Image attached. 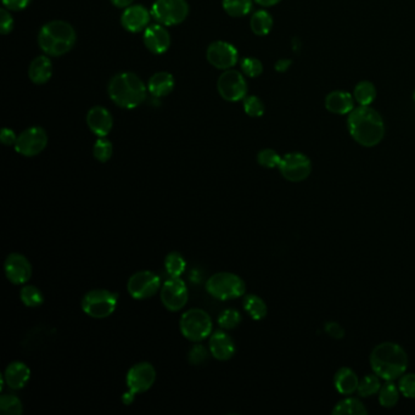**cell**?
Returning <instances> with one entry per match:
<instances>
[{
  "label": "cell",
  "mask_w": 415,
  "mask_h": 415,
  "mask_svg": "<svg viewBox=\"0 0 415 415\" xmlns=\"http://www.w3.org/2000/svg\"><path fill=\"white\" fill-rule=\"evenodd\" d=\"M14 29V19L8 10L5 9H1L0 10V29H1V34H9Z\"/></svg>",
  "instance_id": "cell-43"
},
{
  "label": "cell",
  "mask_w": 415,
  "mask_h": 415,
  "mask_svg": "<svg viewBox=\"0 0 415 415\" xmlns=\"http://www.w3.org/2000/svg\"><path fill=\"white\" fill-rule=\"evenodd\" d=\"M241 323V314L234 309H226L218 316V325L224 330L235 329Z\"/></svg>",
  "instance_id": "cell-37"
},
{
  "label": "cell",
  "mask_w": 415,
  "mask_h": 415,
  "mask_svg": "<svg viewBox=\"0 0 415 415\" xmlns=\"http://www.w3.org/2000/svg\"><path fill=\"white\" fill-rule=\"evenodd\" d=\"M257 4L269 8V6H274V5L279 4L281 0H254Z\"/></svg>",
  "instance_id": "cell-49"
},
{
  "label": "cell",
  "mask_w": 415,
  "mask_h": 415,
  "mask_svg": "<svg viewBox=\"0 0 415 415\" xmlns=\"http://www.w3.org/2000/svg\"><path fill=\"white\" fill-rule=\"evenodd\" d=\"M291 60H286V59H281L278 60L276 64V70L278 72H285L289 70V67L291 66Z\"/></svg>",
  "instance_id": "cell-47"
},
{
  "label": "cell",
  "mask_w": 415,
  "mask_h": 415,
  "mask_svg": "<svg viewBox=\"0 0 415 415\" xmlns=\"http://www.w3.org/2000/svg\"><path fill=\"white\" fill-rule=\"evenodd\" d=\"M334 384H335L336 390L342 395H352L358 390L359 380H358L357 375L354 370L345 366V368L337 370L335 378H334Z\"/></svg>",
  "instance_id": "cell-25"
},
{
  "label": "cell",
  "mask_w": 415,
  "mask_h": 415,
  "mask_svg": "<svg viewBox=\"0 0 415 415\" xmlns=\"http://www.w3.org/2000/svg\"><path fill=\"white\" fill-rule=\"evenodd\" d=\"M165 268L169 276L177 278V276H181L184 273L185 268H186V262H185L184 257L179 252H171V254L166 256Z\"/></svg>",
  "instance_id": "cell-31"
},
{
  "label": "cell",
  "mask_w": 415,
  "mask_h": 415,
  "mask_svg": "<svg viewBox=\"0 0 415 415\" xmlns=\"http://www.w3.org/2000/svg\"><path fill=\"white\" fill-rule=\"evenodd\" d=\"M206 291L218 300H234L243 296L246 291V285L240 276L234 273H217L211 276L206 283Z\"/></svg>",
  "instance_id": "cell-5"
},
{
  "label": "cell",
  "mask_w": 415,
  "mask_h": 415,
  "mask_svg": "<svg viewBox=\"0 0 415 415\" xmlns=\"http://www.w3.org/2000/svg\"><path fill=\"white\" fill-rule=\"evenodd\" d=\"M218 91L223 99L231 103L245 99L247 94V83L239 71H224L217 83Z\"/></svg>",
  "instance_id": "cell-12"
},
{
  "label": "cell",
  "mask_w": 415,
  "mask_h": 415,
  "mask_svg": "<svg viewBox=\"0 0 415 415\" xmlns=\"http://www.w3.org/2000/svg\"><path fill=\"white\" fill-rule=\"evenodd\" d=\"M399 394L401 391L399 387L395 386V384L391 381L387 382L380 389V395H379L380 404L385 408L395 407L399 402Z\"/></svg>",
  "instance_id": "cell-32"
},
{
  "label": "cell",
  "mask_w": 415,
  "mask_h": 415,
  "mask_svg": "<svg viewBox=\"0 0 415 415\" xmlns=\"http://www.w3.org/2000/svg\"><path fill=\"white\" fill-rule=\"evenodd\" d=\"M5 8L13 11H20L27 8L32 0H1Z\"/></svg>",
  "instance_id": "cell-45"
},
{
  "label": "cell",
  "mask_w": 415,
  "mask_h": 415,
  "mask_svg": "<svg viewBox=\"0 0 415 415\" xmlns=\"http://www.w3.org/2000/svg\"><path fill=\"white\" fill-rule=\"evenodd\" d=\"M151 15L161 25H179L189 15V5L185 0H156Z\"/></svg>",
  "instance_id": "cell-9"
},
{
  "label": "cell",
  "mask_w": 415,
  "mask_h": 415,
  "mask_svg": "<svg viewBox=\"0 0 415 415\" xmlns=\"http://www.w3.org/2000/svg\"><path fill=\"white\" fill-rule=\"evenodd\" d=\"M0 140L1 143L4 145H14L16 144L17 136L14 132L13 129H9V128H3V131L0 133Z\"/></svg>",
  "instance_id": "cell-46"
},
{
  "label": "cell",
  "mask_w": 415,
  "mask_h": 415,
  "mask_svg": "<svg viewBox=\"0 0 415 415\" xmlns=\"http://www.w3.org/2000/svg\"><path fill=\"white\" fill-rule=\"evenodd\" d=\"M210 354L205 349V346L195 345L193 346V349H190L188 359H189V363L191 366H201L209 359Z\"/></svg>",
  "instance_id": "cell-41"
},
{
  "label": "cell",
  "mask_w": 415,
  "mask_h": 415,
  "mask_svg": "<svg viewBox=\"0 0 415 415\" xmlns=\"http://www.w3.org/2000/svg\"><path fill=\"white\" fill-rule=\"evenodd\" d=\"M144 44L151 53L156 55L166 53L171 46L169 31L161 25L148 26L144 29Z\"/></svg>",
  "instance_id": "cell-19"
},
{
  "label": "cell",
  "mask_w": 415,
  "mask_h": 415,
  "mask_svg": "<svg viewBox=\"0 0 415 415\" xmlns=\"http://www.w3.org/2000/svg\"><path fill=\"white\" fill-rule=\"evenodd\" d=\"M5 274L10 283L22 285L32 276V264L21 254H10L5 259Z\"/></svg>",
  "instance_id": "cell-16"
},
{
  "label": "cell",
  "mask_w": 415,
  "mask_h": 415,
  "mask_svg": "<svg viewBox=\"0 0 415 415\" xmlns=\"http://www.w3.org/2000/svg\"><path fill=\"white\" fill-rule=\"evenodd\" d=\"M381 389V384L379 380L378 375H366L359 381L358 385V394L362 397H370V396L375 395L380 392Z\"/></svg>",
  "instance_id": "cell-35"
},
{
  "label": "cell",
  "mask_w": 415,
  "mask_h": 415,
  "mask_svg": "<svg viewBox=\"0 0 415 415\" xmlns=\"http://www.w3.org/2000/svg\"><path fill=\"white\" fill-rule=\"evenodd\" d=\"M347 128L354 141L364 148L376 146L385 136L384 119L371 106L354 107L349 114Z\"/></svg>",
  "instance_id": "cell-1"
},
{
  "label": "cell",
  "mask_w": 415,
  "mask_h": 415,
  "mask_svg": "<svg viewBox=\"0 0 415 415\" xmlns=\"http://www.w3.org/2000/svg\"><path fill=\"white\" fill-rule=\"evenodd\" d=\"M223 9L229 16H246L252 9V0H223Z\"/></svg>",
  "instance_id": "cell-30"
},
{
  "label": "cell",
  "mask_w": 415,
  "mask_h": 415,
  "mask_svg": "<svg viewBox=\"0 0 415 415\" xmlns=\"http://www.w3.org/2000/svg\"><path fill=\"white\" fill-rule=\"evenodd\" d=\"M370 366L379 378L394 381L402 376L407 369V354L397 344L384 342L373 349L370 354Z\"/></svg>",
  "instance_id": "cell-2"
},
{
  "label": "cell",
  "mask_w": 415,
  "mask_h": 415,
  "mask_svg": "<svg viewBox=\"0 0 415 415\" xmlns=\"http://www.w3.org/2000/svg\"><path fill=\"white\" fill-rule=\"evenodd\" d=\"M278 169L286 181L299 183L309 177L312 172V164L309 157L302 152H290L281 157Z\"/></svg>",
  "instance_id": "cell-10"
},
{
  "label": "cell",
  "mask_w": 415,
  "mask_h": 415,
  "mask_svg": "<svg viewBox=\"0 0 415 415\" xmlns=\"http://www.w3.org/2000/svg\"><path fill=\"white\" fill-rule=\"evenodd\" d=\"M354 98L359 106H370L376 99V86L369 81H362L354 86Z\"/></svg>",
  "instance_id": "cell-27"
},
{
  "label": "cell",
  "mask_w": 415,
  "mask_h": 415,
  "mask_svg": "<svg viewBox=\"0 0 415 415\" xmlns=\"http://www.w3.org/2000/svg\"><path fill=\"white\" fill-rule=\"evenodd\" d=\"M181 331L190 341L200 342L212 334V319L204 309H191L181 316Z\"/></svg>",
  "instance_id": "cell-7"
},
{
  "label": "cell",
  "mask_w": 415,
  "mask_h": 415,
  "mask_svg": "<svg viewBox=\"0 0 415 415\" xmlns=\"http://www.w3.org/2000/svg\"><path fill=\"white\" fill-rule=\"evenodd\" d=\"M151 16V13L143 5H129L121 16V24L128 32L136 34L148 27Z\"/></svg>",
  "instance_id": "cell-17"
},
{
  "label": "cell",
  "mask_w": 415,
  "mask_h": 415,
  "mask_svg": "<svg viewBox=\"0 0 415 415\" xmlns=\"http://www.w3.org/2000/svg\"><path fill=\"white\" fill-rule=\"evenodd\" d=\"M134 0H111L112 4L117 6V8H128L129 5L133 4Z\"/></svg>",
  "instance_id": "cell-48"
},
{
  "label": "cell",
  "mask_w": 415,
  "mask_h": 415,
  "mask_svg": "<svg viewBox=\"0 0 415 415\" xmlns=\"http://www.w3.org/2000/svg\"><path fill=\"white\" fill-rule=\"evenodd\" d=\"M48 145V134L41 127L27 128L17 136L15 150L20 155L34 157L39 155Z\"/></svg>",
  "instance_id": "cell-14"
},
{
  "label": "cell",
  "mask_w": 415,
  "mask_h": 415,
  "mask_svg": "<svg viewBox=\"0 0 415 415\" xmlns=\"http://www.w3.org/2000/svg\"><path fill=\"white\" fill-rule=\"evenodd\" d=\"M354 94L347 91H334L325 98V109L335 115H349L354 109Z\"/></svg>",
  "instance_id": "cell-21"
},
{
  "label": "cell",
  "mask_w": 415,
  "mask_h": 415,
  "mask_svg": "<svg viewBox=\"0 0 415 415\" xmlns=\"http://www.w3.org/2000/svg\"><path fill=\"white\" fill-rule=\"evenodd\" d=\"M77 34L66 21L54 20L41 27L38 34V44L43 53L49 56H62L72 50Z\"/></svg>",
  "instance_id": "cell-4"
},
{
  "label": "cell",
  "mask_w": 415,
  "mask_h": 415,
  "mask_svg": "<svg viewBox=\"0 0 415 415\" xmlns=\"http://www.w3.org/2000/svg\"><path fill=\"white\" fill-rule=\"evenodd\" d=\"M325 331L329 336L336 339V340H341L342 337L345 336V330H344L341 325L339 324V323H335V321L326 323L325 324Z\"/></svg>",
  "instance_id": "cell-44"
},
{
  "label": "cell",
  "mask_w": 415,
  "mask_h": 415,
  "mask_svg": "<svg viewBox=\"0 0 415 415\" xmlns=\"http://www.w3.org/2000/svg\"><path fill=\"white\" fill-rule=\"evenodd\" d=\"M366 413H368V411L364 407V404L359 399H342V401L337 403L333 409V414L336 415H364Z\"/></svg>",
  "instance_id": "cell-29"
},
{
  "label": "cell",
  "mask_w": 415,
  "mask_h": 415,
  "mask_svg": "<svg viewBox=\"0 0 415 415\" xmlns=\"http://www.w3.org/2000/svg\"><path fill=\"white\" fill-rule=\"evenodd\" d=\"M156 380V370L152 364L148 362L138 363L128 370L127 382L128 392L122 397L124 404H131L134 401V396L144 394L151 389Z\"/></svg>",
  "instance_id": "cell-6"
},
{
  "label": "cell",
  "mask_w": 415,
  "mask_h": 415,
  "mask_svg": "<svg viewBox=\"0 0 415 415\" xmlns=\"http://www.w3.org/2000/svg\"><path fill=\"white\" fill-rule=\"evenodd\" d=\"M257 161L264 169H276V167H279L281 156L273 149H264L259 152Z\"/></svg>",
  "instance_id": "cell-38"
},
{
  "label": "cell",
  "mask_w": 415,
  "mask_h": 415,
  "mask_svg": "<svg viewBox=\"0 0 415 415\" xmlns=\"http://www.w3.org/2000/svg\"><path fill=\"white\" fill-rule=\"evenodd\" d=\"M4 381L10 389L21 390L31 378V370L24 362H13L5 370Z\"/></svg>",
  "instance_id": "cell-22"
},
{
  "label": "cell",
  "mask_w": 415,
  "mask_h": 415,
  "mask_svg": "<svg viewBox=\"0 0 415 415\" xmlns=\"http://www.w3.org/2000/svg\"><path fill=\"white\" fill-rule=\"evenodd\" d=\"M0 411L5 415H21L24 406L15 395H3L0 397Z\"/></svg>",
  "instance_id": "cell-34"
},
{
  "label": "cell",
  "mask_w": 415,
  "mask_h": 415,
  "mask_svg": "<svg viewBox=\"0 0 415 415\" xmlns=\"http://www.w3.org/2000/svg\"><path fill=\"white\" fill-rule=\"evenodd\" d=\"M244 110L250 117H261L264 114V104L259 96L251 95L244 99Z\"/></svg>",
  "instance_id": "cell-39"
},
{
  "label": "cell",
  "mask_w": 415,
  "mask_h": 415,
  "mask_svg": "<svg viewBox=\"0 0 415 415\" xmlns=\"http://www.w3.org/2000/svg\"><path fill=\"white\" fill-rule=\"evenodd\" d=\"M117 301H119V296L115 292L104 290V289H95V290L86 292L83 296L82 309L91 318L104 319L115 312Z\"/></svg>",
  "instance_id": "cell-8"
},
{
  "label": "cell",
  "mask_w": 415,
  "mask_h": 415,
  "mask_svg": "<svg viewBox=\"0 0 415 415\" xmlns=\"http://www.w3.org/2000/svg\"><path fill=\"white\" fill-rule=\"evenodd\" d=\"M399 389L404 397L415 399V374L402 376L399 380Z\"/></svg>",
  "instance_id": "cell-42"
},
{
  "label": "cell",
  "mask_w": 415,
  "mask_h": 415,
  "mask_svg": "<svg viewBox=\"0 0 415 415\" xmlns=\"http://www.w3.org/2000/svg\"><path fill=\"white\" fill-rule=\"evenodd\" d=\"M174 79L169 72H157L149 79L148 89L155 98H164L173 91Z\"/></svg>",
  "instance_id": "cell-24"
},
{
  "label": "cell",
  "mask_w": 415,
  "mask_h": 415,
  "mask_svg": "<svg viewBox=\"0 0 415 415\" xmlns=\"http://www.w3.org/2000/svg\"><path fill=\"white\" fill-rule=\"evenodd\" d=\"M114 152V146L110 140L106 139L105 136H101L99 139L95 141L94 148H93V155H94L96 160L100 162H107L112 156Z\"/></svg>",
  "instance_id": "cell-36"
},
{
  "label": "cell",
  "mask_w": 415,
  "mask_h": 415,
  "mask_svg": "<svg viewBox=\"0 0 415 415\" xmlns=\"http://www.w3.org/2000/svg\"><path fill=\"white\" fill-rule=\"evenodd\" d=\"M240 65H241V70H243L244 74H246L247 77H251V79H256L264 72V65H262V62L259 61V59H243Z\"/></svg>",
  "instance_id": "cell-40"
},
{
  "label": "cell",
  "mask_w": 415,
  "mask_h": 415,
  "mask_svg": "<svg viewBox=\"0 0 415 415\" xmlns=\"http://www.w3.org/2000/svg\"><path fill=\"white\" fill-rule=\"evenodd\" d=\"M250 27L256 36H267L273 29V17L266 10H259L251 16Z\"/></svg>",
  "instance_id": "cell-26"
},
{
  "label": "cell",
  "mask_w": 415,
  "mask_h": 415,
  "mask_svg": "<svg viewBox=\"0 0 415 415\" xmlns=\"http://www.w3.org/2000/svg\"><path fill=\"white\" fill-rule=\"evenodd\" d=\"M161 286L160 276L150 271L134 273L128 280L127 289L134 300H146L156 295Z\"/></svg>",
  "instance_id": "cell-11"
},
{
  "label": "cell",
  "mask_w": 415,
  "mask_h": 415,
  "mask_svg": "<svg viewBox=\"0 0 415 415\" xmlns=\"http://www.w3.org/2000/svg\"><path fill=\"white\" fill-rule=\"evenodd\" d=\"M20 297L24 304L27 307H31V309L39 307L44 302V296H43L41 290L34 285H26L21 289Z\"/></svg>",
  "instance_id": "cell-33"
},
{
  "label": "cell",
  "mask_w": 415,
  "mask_h": 415,
  "mask_svg": "<svg viewBox=\"0 0 415 415\" xmlns=\"http://www.w3.org/2000/svg\"><path fill=\"white\" fill-rule=\"evenodd\" d=\"M207 60L218 70H229L238 62V50L228 41H217L211 43L206 53Z\"/></svg>",
  "instance_id": "cell-15"
},
{
  "label": "cell",
  "mask_w": 415,
  "mask_h": 415,
  "mask_svg": "<svg viewBox=\"0 0 415 415\" xmlns=\"http://www.w3.org/2000/svg\"><path fill=\"white\" fill-rule=\"evenodd\" d=\"M210 352L218 361H228L235 354V344L226 331L217 330L211 334Z\"/></svg>",
  "instance_id": "cell-20"
},
{
  "label": "cell",
  "mask_w": 415,
  "mask_h": 415,
  "mask_svg": "<svg viewBox=\"0 0 415 415\" xmlns=\"http://www.w3.org/2000/svg\"><path fill=\"white\" fill-rule=\"evenodd\" d=\"M244 309L254 321H262L267 316V304L257 295H247L244 300Z\"/></svg>",
  "instance_id": "cell-28"
},
{
  "label": "cell",
  "mask_w": 415,
  "mask_h": 415,
  "mask_svg": "<svg viewBox=\"0 0 415 415\" xmlns=\"http://www.w3.org/2000/svg\"><path fill=\"white\" fill-rule=\"evenodd\" d=\"M86 124L95 136H106L111 132L114 119L110 111L103 106L91 107L86 115Z\"/></svg>",
  "instance_id": "cell-18"
},
{
  "label": "cell",
  "mask_w": 415,
  "mask_h": 415,
  "mask_svg": "<svg viewBox=\"0 0 415 415\" xmlns=\"http://www.w3.org/2000/svg\"><path fill=\"white\" fill-rule=\"evenodd\" d=\"M413 99H414V101H415V91H414V94H413Z\"/></svg>",
  "instance_id": "cell-50"
},
{
  "label": "cell",
  "mask_w": 415,
  "mask_h": 415,
  "mask_svg": "<svg viewBox=\"0 0 415 415\" xmlns=\"http://www.w3.org/2000/svg\"><path fill=\"white\" fill-rule=\"evenodd\" d=\"M109 95L117 106L133 110L146 99V86L132 72L116 74L109 83Z\"/></svg>",
  "instance_id": "cell-3"
},
{
  "label": "cell",
  "mask_w": 415,
  "mask_h": 415,
  "mask_svg": "<svg viewBox=\"0 0 415 415\" xmlns=\"http://www.w3.org/2000/svg\"><path fill=\"white\" fill-rule=\"evenodd\" d=\"M188 297L189 294L186 284L184 280L181 279V276L177 278L169 276V279L166 280L161 289V301L171 312H178L184 309L185 304L188 302Z\"/></svg>",
  "instance_id": "cell-13"
},
{
  "label": "cell",
  "mask_w": 415,
  "mask_h": 415,
  "mask_svg": "<svg viewBox=\"0 0 415 415\" xmlns=\"http://www.w3.org/2000/svg\"><path fill=\"white\" fill-rule=\"evenodd\" d=\"M53 64L44 55L38 56L31 62L29 69V79L36 84H44L51 79Z\"/></svg>",
  "instance_id": "cell-23"
}]
</instances>
